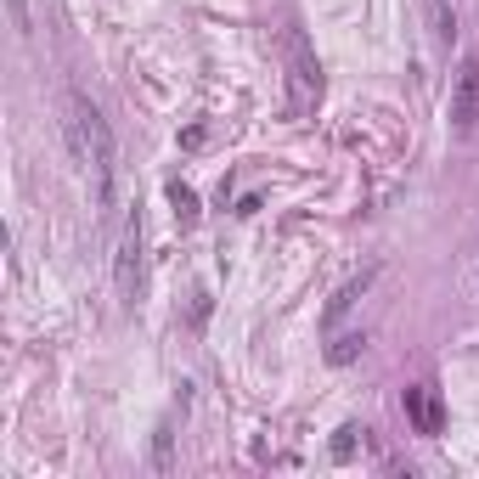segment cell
<instances>
[{
	"instance_id": "3957f363",
	"label": "cell",
	"mask_w": 479,
	"mask_h": 479,
	"mask_svg": "<svg viewBox=\"0 0 479 479\" xmlns=\"http://www.w3.org/2000/svg\"><path fill=\"white\" fill-rule=\"evenodd\" d=\"M474 130H479V57H463L452 79V136H474Z\"/></svg>"
},
{
	"instance_id": "8fae6325",
	"label": "cell",
	"mask_w": 479,
	"mask_h": 479,
	"mask_svg": "<svg viewBox=\"0 0 479 479\" xmlns=\"http://www.w3.org/2000/svg\"><path fill=\"white\" fill-rule=\"evenodd\" d=\"M6 12H12V28H17L23 40L35 35V17H28V0H6Z\"/></svg>"
},
{
	"instance_id": "30bf717a",
	"label": "cell",
	"mask_w": 479,
	"mask_h": 479,
	"mask_svg": "<svg viewBox=\"0 0 479 479\" xmlns=\"http://www.w3.org/2000/svg\"><path fill=\"white\" fill-rule=\"evenodd\" d=\"M361 349H367V333H344V338L328 349V361H333V367H349V361L361 356Z\"/></svg>"
},
{
	"instance_id": "9c48e42d",
	"label": "cell",
	"mask_w": 479,
	"mask_h": 479,
	"mask_svg": "<svg viewBox=\"0 0 479 479\" xmlns=\"http://www.w3.org/2000/svg\"><path fill=\"white\" fill-rule=\"evenodd\" d=\"M175 468V434H170V423L152 434V474H170Z\"/></svg>"
},
{
	"instance_id": "5b68a950",
	"label": "cell",
	"mask_w": 479,
	"mask_h": 479,
	"mask_svg": "<svg viewBox=\"0 0 479 479\" xmlns=\"http://www.w3.org/2000/svg\"><path fill=\"white\" fill-rule=\"evenodd\" d=\"M401 406H406V423L418 429V434H429V440H434V434L445 429V406H440V395L429 390V383H411V390L401 395Z\"/></svg>"
},
{
	"instance_id": "277c9868",
	"label": "cell",
	"mask_w": 479,
	"mask_h": 479,
	"mask_svg": "<svg viewBox=\"0 0 479 479\" xmlns=\"http://www.w3.org/2000/svg\"><path fill=\"white\" fill-rule=\"evenodd\" d=\"M282 51H287V68H294V90L299 96H322V68H316V51L299 28H287L282 35Z\"/></svg>"
},
{
	"instance_id": "8992f818",
	"label": "cell",
	"mask_w": 479,
	"mask_h": 479,
	"mask_svg": "<svg viewBox=\"0 0 479 479\" xmlns=\"http://www.w3.org/2000/svg\"><path fill=\"white\" fill-rule=\"evenodd\" d=\"M372 276H378V266H367L361 276H349V282L338 287V294H333V305H328V316H322V322H328V328H333V322H338V316H344L349 305H356V299L367 294V287H372Z\"/></svg>"
},
{
	"instance_id": "7c38bea8",
	"label": "cell",
	"mask_w": 479,
	"mask_h": 479,
	"mask_svg": "<svg viewBox=\"0 0 479 479\" xmlns=\"http://www.w3.org/2000/svg\"><path fill=\"white\" fill-rule=\"evenodd\" d=\"M333 457H338V463H349V457H356V429H338V440H333Z\"/></svg>"
},
{
	"instance_id": "6da1fadb",
	"label": "cell",
	"mask_w": 479,
	"mask_h": 479,
	"mask_svg": "<svg viewBox=\"0 0 479 479\" xmlns=\"http://www.w3.org/2000/svg\"><path fill=\"white\" fill-rule=\"evenodd\" d=\"M62 108H68V119H62L68 124V147L96 181V203H113V130H108L102 108H96L90 96H79V90L62 96Z\"/></svg>"
},
{
	"instance_id": "52a82bcc",
	"label": "cell",
	"mask_w": 479,
	"mask_h": 479,
	"mask_svg": "<svg viewBox=\"0 0 479 479\" xmlns=\"http://www.w3.org/2000/svg\"><path fill=\"white\" fill-rule=\"evenodd\" d=\"M423 12H429V35L440 46H452L457 40V6H452V0H423Z\"/></svg>"
},
{
	"instance_id": "7a4b0ae2",
	"label": "cell",
	"mask_w": 479,
	"mask_h": 479,
	"mask_svg": "<svg viewBox=\"0 0 479 479\" xmlns=\"http://www.w3.org/2000/svg\"><path fill=\"white\" fill-rule=\"evenodd\" d=\"M113 282H119V299L136 305V294H141V209H130V220H124V232H119Z\"/></svg>"
},
{
	"instance_id": "ba28073f",
	"label": "cell",
	"mask_w": 479,
	"mask_h": 479,
	"mask_svg": "<svg viewBox=\"0 0 479 479\" xmlns=\"http://www.w3.org/2000/svg\"><path fill=\"white\" fill-rule=\"evenodd\" d=\"M170 209H175L181 226H192V220H198V192H192L186 181H170Z\"/></svg>"
}]
</instances>
